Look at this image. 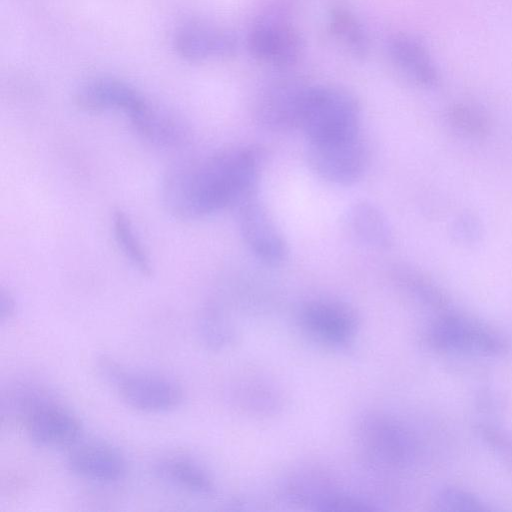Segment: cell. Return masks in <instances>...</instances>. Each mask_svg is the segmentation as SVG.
Listing matches in <instances>:
<instances>
[{
  "label": "cell",
  "mask_w": 512,
  "mask_h": 512,
  "mask_svg": "<svg viewBox=\"0 0 512 512\" xmlns=\"http://www.w3.org/2000/svg\"><path fill=\"white\" fill-rule=\"evenodd\" d=\"M263 156L253 146L226 148L179 163L162 182V201L174 218L197 220L235 208L257 193Z\"/></svg>",
  "instance_id": "1"
},
{
  "label": "cell",
  "mask_w": 512,
  "mask_h": 512,
  "mask_svg": "<svg viewBox=\"0 0 512 512\" xmlns=\"http://www.w3.org/2000/svg\"><path fill=\"white\" fill-rule=\"evenodd\" d=\"M360 108L348 92L334 87H307L299 129L308 142H326L359 134Z\"/></svg>",
  "instance_id": "2"
},
{
  "label": "cell",
  "mask_w": 512,
  "mask_h": 512,
  "mask_svg": "<svg viewBox=\"0 0 512 512\" xmlns=\"http://www.w3.org/2000/svg\"><path fill=\"white\" fill-rule=\"evenodd\" d=\"M97 366L104 380L135 410L169 412L178 408L184 400L181 386L164 375L130 370L107 356L99 357Z\"/></svg>",
  "instance_id": "3"
},
{
  "label": "cell",
  "mask_w": 512,
  "mask_h": 512,
  "mask_svg": "<svg viewBox=\"0 0 512 512\" xmlns=\"http://www.w3.org/2000/svg\"><path fill=\"white\" fill-rule=\"evenodd\" d=\"M427 342L436 350L481 356H500L509 342L497 331L469 317L445 312L427 330Z\"/></svg>",
  "instance_id": "4"
},
{
  "label": "cell",
  "mask_w": 512,
  "mask_h": 512,
  "mask_svg": "<svg viewBox=\"0 0 512 512\" xmlns=\"http://www.w3.org/2000/svg\"><path fill=\"white\" fill-rule=\"evenodd\" d=\"M310 169L321 179L347 186L357 182L368 165V149L360 133L326 142H308Z\"/></svg>",
  "instance_id": "5"
},
{
  "label": "cell",
  "mask_w": 512,
  "mask_h": 512,
  "mask_svg": "<svg viewBox=\"0 0 512 512\" xmlns=\"http://www.w3.org/2000/svg\"><path fill=\"white\" fill-rule=\"evenodd\" d=\"M234 209L241 238L249 251L266 264L282 263L288 254L286 241L258 192L246 197Z\"/></svg>",
  "instance_id": "6"
},
{
  "label": "cell",
  "mask_w": 512,
  "mask_h": 512,
  "mask_svg": "<svg viewBox=\"0 0 512 512\" xmlns=\"http://www.w3.org/2000/svg\"><path fill=\"white\" fill-rule=\"evenodd\" d=\"M24 426L29 440L47 449H70L83 436L81 420L57 398L36 409Z\"/></svg>",
  "instance_id": "7"
},
{
  "label": "cell",
  "mask_w": 512,
  "mask_h": 512,
  "mask_svg": "<svg viewBox=\"0 0 512 512\" xmlns=\"http://www.w3.org/2000/svg\"><path fill=\"white\" fill-rule=\"evenodd\" d=\"M67 468L74 475L100 484L123 480L128 471L125 455L117 447L103 441H79L69 449Z\"/></svg>",
  "instance_id": "8"
},
{
  "label": "cell",
  "mask_w": 512,
  "mask_h": 512,
  "mask_svg": "<svg viewBox=\"0 0 512 512\" xmlns=\"http://www.w3.org/2000/svg\"><path fill=\"white\" fill-rule=\"evenodd\" d=\"M307 87L282 80L268 86L259 96L255 108L257 122L272 132L299 129L303 97Z\"/></svg>",
  "instance_id": "9"
},
{
  "label": "cell",
  "mask_w": 512,
  "mask_h": 512,
  "mask_svg": "<svg viewBox=\"0 0 512 512\" xmlns=\"http://www.w3.org/2000/svg\"><path fill=\"white\" fill-rule=\"evenodd\" d=\"M248 48L262 62L287 66L299 58L302 41L295 28L286 21L268 19L252 29L248 37Z\"/></svg>",
  "instance_id": "10"
},
{
  "label": "cell",
  "mask_w": 512,
  "mask_h": 512,
  "mask_svg": "<svg viewBox=\"0 0 512 512\" xmlns=\"http://www.w3.org/2000/svg\"><path fill=\"white\" fill-rule=\"evenodd\" d=\"M147 99L130 84L112 77H97L83 83L76 91V106L86 112L122 111L127 117Z\"/></svg>",
  "instance_id": "11"
},
{
  "label": "cell",
  "mask_w": 512,
  "mask_h": 512,
  "mask_svg": "<svg viewBox=\"0 0 512 512\" xmlns=\"http://www.w3.org/2000/svg\"><path fill=\"white\" fill-rule=\"evenodd\" d=\"M236 46L232 34L202 23L185 24L177 29L173 37L176 53L193 63L231 56Z\"/></svg>",
  "instance_id": "12"
},
{
  "label": "cell",
  "mask_w": 512,
  "mask_h": 512,
  "mask_svg": "<svg viewBox=\"0 0 512 512\" xmlns=\"http://www.w3.org/2000/svg\"><path fill=\"white\" fill-rule=\"evenodd\" d=\"M134 131L158 148H179L188 140L185 123L175 114L149 100L128 117Z\"/></svg>",
  "instance_id": "13"
},
{
  "label": "cell",
  "mask_w": 512,
  "mask_h": 512,
  "mask_svg": "<svg viewBox=\"0 0 512 512\" xmlns=\"http://www.w3.org/2000/svg\"><path fill=\"white\" fill-rule=\"evenodd\" d=\"M391 62L401 75L421 88H434L439 84V70L427 48L415 37L397 34L388 43Z\"/></svg>",
  "instance_id": "14"
},
{
  "label": "cell",
  "mask_w": 512,
  "mask_h": 512,
  "mask_svg": "<svg viewBox=\"0 0 512 512\" xmlns=\"http://www.w3.org/2000/svg\"><path fill=\"white\" fill-rule=\"evenodd\" d=\"M304 327L319 340L333 345L346 344L355 329L353 313L343 304L314 301L301 312Z\"/></svg>",
  "instance_id": "15"
},
{
  "label": "cell",
  "mask_w": 512,
  "mask_h": 512,
  "mask_svg": "<svg viewBox=\"0 0 512 512\" xmlns=\"http://www.w3.org/2000/svg\"><path fill=\"white\" fill-rule=\"evenodd\" d=\"M155 475L164 483L197 496L214 492V482L208 471L194 458L186 455H168L153 466Z\"/></svg>",
  "instance_id": "16"
},
{
  "label": "cell",
  "mask_w": 512,
  "mask_h": 512,
  "mask_svg": "<svg viewBox=\"0 0 512 512\" xmlns=\"http://www.w3.org/2000/svg\"><path fill=\"white\" fill-rule=\"evenodd\" d=\"M345 226L359 243L374 249H386L393 234L383 212L368 201H357L345 212Z\"/></svg>",
  "instance_id": "17"
},
{
  "label": "cell",
  "mask_w": 512,
  "mask_h": 512,
  "mask_svg": "<svg viewBox=\"0 0 512 512\" xmlns=\"http://www.w3.org/2000/svg\"><path fill=\"white\" fill-rule=\"evenodd\" d=\"M55 398L49 388L34 380L12 381L1 392L2 422H21L24 425L36 409Z\"/></svg>",
  "instance_id": "18"
},
{
  "label": "cell",
  "mask_w": 512,
  "mask_h": 512,
  "mask_svg": "<svg viewBox=\"0 0 512 512\" xmlns=\"http://www.w3.org/2000/svg\"><path fill=\"white\" fill-rule=\"evenodd\" d=\"M365 440L378 457L394 464H407L414 456V443L399 426L387 421H369Z\"/></svg>",
  "instance_id": "19"
},
{
  "label": "cell",
  "mask_w": 512,
  "mask_h": 512,
  "mask_svg": "<svg viewBox=\"0 0 512 512\" xmlns=\"http://www.w3.org/2000/svg\"><path fill=\"white\" fill-rule=\"evenodd\" d=\"M445 120L453 132L469 140H484L493 129L489 112L473 101H456L449 105Z\"/></svg>",
  "instance_id": "20"
},
{
  "label": "cell",
  "mask_w": 512,
  "mask_h": 512,
  "mask_svg": "<svg viewBox=\"0 0 512 512\" xmlns=\"http://www.w3.org/2000/svg\"><path fill=\"white\" fill-rule=\"evenodd\" d=\"M111 226L114 239L124 256L141 274L149 276L152 273L151 260L141 241L135 234L129 216L117 209L112 213Z\"/></svg>",
  "instance_id": "21"
},
{
  "label": "cell",
  "mask_w": 512,
  "mask_h": 512,
  "mask_svg": "<svg viewBox=\"0 0 512 512\" xmlns=\"http://www.w3.org/2000/svg\"><path fill=\"white\" fill-rule=\"evenodd\" d=\"M395 276L402 286L423 303L439 310L448 308L446 295L419 271L402 266L396 269Z\"/></svg>",
  "instance_id": "22"
},
{
  "label": "cell",
  "mask_w": 512,
  "mask_h": 512,
  "mask_svg": "<svg viewBox=\"0 0 512 512\" xmlns=\"http://www.w3.org/2000/svg\"><path fill=\"white\" fill-rule=\"evenodd\" d=\"M335 37L354 55L364 56L368 49L367 36L358 20L345 9H336L330 17Z\"/></svg>",
  "instance_id": "23"
},
{
  "label": "cell",
  "mask_w": 512,
  "mask_h": 512,
  "mask_svg": "<svg viewBox=\"0 0 512 512\" xmlns=\"http://www.w3.org/2000/svg\"><path fill=\"white\" fill-rule=\"evenodd\" d=\"M197 333L206 347L219 349L229 342L231 328L218 308L207 306L198 317Z\"/></svg>",
  "instance_id": "24"
},
{
  "label": "cell",
  "mask_w": 512,
  "mask_h": 512,
  "mask_svg": "<svg viewBox=\"0 0 512 512\" xmlns=\"http://www.w3.org/2000/svg\"><path fill=\"white\" fill-rule=\"evenodd\" d=\"M435 503L441 510L483 511L488 509L476 496L463 489L450 486L442 488L438 492Z\"/></svg>",
  "instance_id": "25"
},
{
  "label": "cell",
  "mask_w": 512,
  "mask_h": 512,
  "mask_svg": "<svg viewBox=\"0 0 512 512\" xmlns=\"http://www.w3.org/2000/svg\"><path fill=\"white\" fill-rule=\"evenodd\" d=\"M451 236L463 246L477 244L483 236V226L479 217L472 212L458 214L451 224Z\"/></svg>",
  "instance_id": "26"
},
{
  "label": "cell",
  "mask_w": 512,
  "mask_h": 512,
  "mask_svg": "<svg viewBox=\"0 0 512 512\" xmlns=\"http://www.w3.org/2000/svg\"><path fill=\"white\" fill-rule=\"evenodd\" d=\"M317 509L323 511H370L374 510V507L357 498L330 495L317 502Z\"/></svg>",
  "instance_id": "27"
},
{
  "label": "cell",
  "mask_w": 512,
  "mask_h": 512,
  "mask_svg": "<svg viewBox=\"0 0 512 512\" xmlns=\"http://www.w3.org/2000/svg\"><path fill=\"white\" fill-rule=\"evenodd\" d=\"M481 431L486 440L492 442L494 446L501 449L505 454L512 455V441L508 436L489 426L481 427Z\"/></svg>",
  "instance_id": "28"
},
{
  "label": "cell",
  "mask_w": 512,
  "mask_h": 512,
  "mask_svg": "<svg viewBox=\"0 0 512 512\" xmlns=\"http://www.w3.org/2000/svg\"><path fill=\"white\" fill-rule=\"evenodd\" d=\"M17 312V303L13 295L5 290L1 289L0 292V320L1 322L12 319Z\"/></svg>",
  "instance_id": "29"
}]
</instances>
